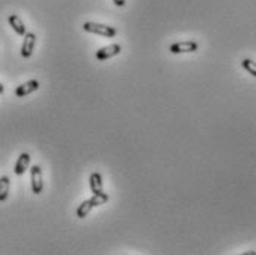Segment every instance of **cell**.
<instances>
[{"instance_id":"obj_12","label":"cell","mask_w":256,"mask_h":255,"mask_svg":"<svg viewBox=\"0 0 256 255\" xmlns=\"http://www.w3.org/2000/svg\"><path fill=\"white\" fill-rule=\"evenodd\" d=\"M242 67L249 73V74H252L254 77H256V62L255 61H252V59H249V58H245L243 61H242Z\"/></svg>"},{"instance_id":"obj_1","label":"cell","mask_w":256,"mask_h":255,"mask_svg":"<svg viewBox=\"0 0 256 255\" xmlns=\"http://www.w3.org/2000/svg\"><path fill=\"white\" fill-rule=\"evenodd\" d=\"M108 199H110V196H108L105 192L101 193V195H93L90 199H87V201H85L82 205H79V208H77V211H76V215H77L79 218H86L87 214H89L93 208L104 205L105 202H108Z\"/></svg>"},{"instance_id":"obj_7","label":"cell","mask_w":256,"mask_h":255,"mask_svg":"<svg viewBox=\"0 0 256 255\" xmlns=\"http://www.w3.org/2000/svg\"><path fill=\"white\" fill-rule=\"evenodd\" d=\"M122 52V46L114 43V45H108V46H104L101 49L96 51V58L99 61H104V59H108L111 56H116Z\"/></svg>"},{"instance_id":"obj_8","label":"cell","mask_w":256,"mask_h":255,"mask_svg":"<svg viewBox=\"0 0 256 255\" xmlns=\"http://www.w3.org/2000/svg\"><path fill=\"white\" fill-rule=\"evenodd\" d=\"M30 159H31V157H30L28 153H21V154H19V157H18V160H16V163H15V169H13L15 175L21 177V175L25 174V171L28 169V165H30Z\"/></svg>"},{"instance_id":"obj_14","label":"cell","mask_w":256,"mask_h":255,"mask_svg":"<svg viewBox=\"0 0 256 255\" xmlns=\"http://www.w3.org/2000/svg\"><path fill=\"white\" fill-rule=\"evenodd\" d=\"M4 92V86H3V83H0V95Z\"/></svg>"},{"instance_id":"obj_9","label":"cell","mask_w":256,"mask_h":255,"mask_svg":"<svg viewBox=\"0 0 256 255\" xmlns=\"http://www.w3.org/2000/svg\"><path fill=\"white\" fill-rule=\"evenodd\" d=\"M7 22H9V25L13 28V31H15L16 34L25 36L27 27H25V24L22 22V19H21L18 15H9V16H7Z\"/></svg>"},{"instance_id":"obj_11","label":"cell","mask_w":256,"mask_h":255,"mask_svg":"<svg viewBox=\"0 0 256 255\" xmlns=\"http://www.w3.org/2000/svg\"><path fill=\"white\" fill-rule=\"evenodd\" d=\"M9 190H10V180H9V177L3 175L0 178V202H4L7 199Z\"/></svg>"},{"instance_id":"obj_6","label":"cell","mask_w":256,"mask_h":255,"mask_svg":"<svg viewBox=\"0 0 256 255\" xmlns=\"http://www.w3.org/2000/svg\"><path fill=\"white\" fill-rule=\"evenodd\" d=\"M36 34L34 33H25L24 36V42H22V48H21V55L24 58H30L33 55L34 46H36Z\"/></svg>"},{"instance_id":"obj_4","label":"cell","mask_w":256,"mask_h":255,"mask_svg":"<svg viewBox=\"0 0 256 255\" xmlns=\"http://www.w3.org/2000/svg\"><path fill=\"white\" fill-rule=\"evenodd\" d=\"M197 49H199V43L194 40L176 42L169 46V51L172 53H188V52H196Z\"/></svg>"},{"instance_id":"obj_3","label":"cell","mask_w":256,"mask_h":255,"mask_svg":"<svg viewBox=\"0 0 256 255\" xmlns=\"http://www.w3.org/2000/svg\"><path fill=\"white\" fill-rule=\"evenodd\" d=\"M30 180H31V190L34 195H40L43 192V175L42 168L39 165H33L30 169Z\"/></svg>"},{"instance_id":"obj_10","label":"cell","mask_w":256,"mask_h":255,"mask_svg":"<svg viewBox=\"0 0 256 255\" xmlns=\"http://www.w3.org/2000/svg\"><path fill=\"white\" fill-rule=\"evenodd\" d=\"M89 186L93 195H101L104 193V187H102V177L99 172H93L89 177Z\"/></svg>"},{"instance_id":"obj_13","label":"cell","mask_w":256,"mask_h":255,"mask_svg":"<svg viewBox=\"0 0 256 255\" xmlns=\"http://www.w3.org/2000/svg\"><path fill=\"white\" fill-rule=\"evenodd\" d=\"M113 1H114V4L119 6V7H123V6L126 4V0H113Z\"/></svg>"},{"instance_id":"obj_2","label":"cell","mask_w":256,"mask_h":255,"mask_svg":"<svg viewBox=\"0 0 256 255\" xmlns=\"http://www.w3.org/2000/svg\"><path fill=\"white\" fill-rule=\"evenodd\" d=\"M83 30L92 34H98V36H104V37H114L117 34V30L114 27L105 25V24H98V22H92L87 21L83 24Z\"/></svg>"},{"instance_id":"obj_5","label":"cell","mask_w":256,"mask_h":255,"mask_svg":"<svg viewBox=\"0 0 256 255\" xmlns=\"http://www.w3.org/2000/svg\"><path fill=\"white\" fill-rule=\"evenodd\" d=\"M39 88H40L39 80L33 79V80H28V82L22 83L21 86H18V88L15 89V95H16L18 98H22V97H27V95H30V94L36 92Z\"/></svg>"}]
</instances>
